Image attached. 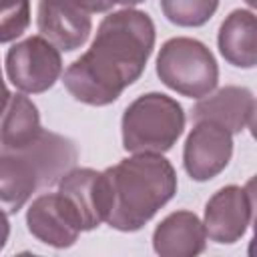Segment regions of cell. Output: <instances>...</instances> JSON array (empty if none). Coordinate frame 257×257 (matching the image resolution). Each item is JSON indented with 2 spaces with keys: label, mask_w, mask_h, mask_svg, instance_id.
<instances>
[{
  "label": "cell",
  "mask_w": 257,
  "mask_h": 257,
  "mask_svg": "<svg viewBox=\"0 0 257 257\" xmlns=\"http://www.w3.org/2000/svg\"><path fill=\"white\" fill-rule=\"evenodd\" d=\"M245 2H247V4H249V6H251V8H253V6H255V4H257V0H245Z\"/></svg>",
  "instance_id": "7402d4cb"
},
{
  "label": "cell",
  "mask_w": 257,
  "mask_h": 257,
  "mask_svg": "<svg viewBox=\"0 0 257 257\" xmlns=\"http://www.w3.org/2000/svg\"><path fill=\"white\" fill-rule=\"evenodd\" d=\"M8 96H10V92H8V88H6V82H4V78H2V70H0V110H2V106L6 104Z\"/></svg>",
  "instance_id": "ffe728a7"
},
{
  "label": "cell",
  "mask_w": 257,
  "mask_h": 257,
  "mask_svg": "<svg viewBox=\"0 0 257 257\" xmlns=\"http://www.w3.org/2000/svg\"><path fill=\"white\" fill-rule=\"evenodd\" d=\"M58 193L66 197L76 211L82 231H92L106 221L112 197L104 171L70 169L58 181Z\"/></svg>",
  "instance_id": "30bf717a"
},
{
  "label": "cell",
  "mask_w": 257,
  "mask_h": 257,
  "mask_svg": "<svg viewBox=\"0 0 257 257\" xmlns=\"http://www.w3.org/2000/svg\"><path fill=\"white\" fill-rule=\"evenodd\" d=\"M76 161V145L44 128L20 149H0V209L6 215L18 213L32 193L58 185Z\"/></svg>",
  "instance_id": "3957f363"
},
{
  "label": "cell",
  "mask_w": 257,
  "mask_h": 257,
  "mask_svg": "<svg viewBox=\"0 0 257 257\" xmlns=\"http://www.w3.org/2000/svg\"><path fill=\"white\" fill-rule=\"evenodd\" d=\"M42 131L36 104L24 94H10L0 110V149H20Z\"/></svg>",
  "instance_id": "9a60e30c"
},
{
  "label": "cell",
  "mask_w": 257,
  "mask_h": 257,
  "mask_svg": "<svg viewBox=\"0 0 257 257\" xmlns=\"http://www.w3.org/2000/svg\"><path fill=\"white\" fill-rule=\"evenodd\" d=\"M8 235H10V223H8V217H6V213L0 209V251L6 247Z\"/></svg>",
  "instance_id": "d6986e66"
},
{
  "label": "cell",
  "mask_w": 257,
  "mask_h": 257,
  "mask_svg": "<svg viewBox=\"0 0 257 257\" xmlns=\"http://www.w3.org/2000/svg\"><path fill=\"white\" fill-rule=\"evenodd\" d=\"M30 24V0H0V42H12Z\"/></svg>",
  "instance_id": "e0dca14e"
},
{
  "label": "cell",
  "mask_w": 257,
  "mask_h": 257,
  "mask_svg": "<svg viewBox=\"0 0 257 257\" xmlns=\"http://www.w3.org/2000/svg\"><path fill=\"white\" fill-rule=\"evenodd\" d=\"M191 118L211 120L231 135H237L255 124V96L245 86H223L215 94L199 98Z\"/></svg>",
  "instance_id": "7c38bea8"
},
{
  "label": "cell",
  "mask_w": 257,
  "mask_h": 257,
  "mask_svg": "<svg viewBox=\"0 0 257 257\" xmlns=\"http://www.w3.org/2000/svg\"><path fill=\"white\" fill-rule=\"evenodd\" d=\"M38 30L58 50L80 48L92 30L90 12L68 0H38Z\"/></svg>",
  "instance_id": "8fae6325"
},
{
  "label": "cell",
  "mask_w": 257,
  "mask_h": 257,
  "mask_svg": "<svg viewBox=\"0 0 257 257\" xmlns=\"http://www.w3.org/2000/svg\"><path fill=\"white\" fill-rule=\"evenodd\" d=\"M219 0H161L163 14L169 22L185 28L203 26L217 12Z\"/></svg>",
  "instance_id": "2e32d148"
},
{
  "label": "cell",
  "mask_w": 257,
  "mask_h": 257,
  "mask_svg": "<svg viewBox=\"0 0 257 257\" xmlns=\"http://www.w3.org/2000/svg\"><path fill=\"white\" fill-rule=\"evenodd\" d=\"M231 157L233 135L211 120H195L183 147V165L187 175L197 183L211 181L225 171Z\"/></svg>",
  "instance_id": "ba28073f"
},
{
  "label": "cell",
  "mask_w": 257,
  "mask_h": 257,
  "mask_svg": "<svg viewBox=\"0 0 257 257\" xmlns=\"http://www.w3.org/2000/svg\"><path fill=\"white\" fill-rule=\"evenodd\" d=\"M217 44L221 56L237 68L257 64V20L251 10H233L219 28Z\"/></svg>",
  "instance_id": "5bb4252c"
},
{
  "label": "cell",
  "mask_w": 257,
  "mask_h": 257,
  "mask_svg": "<svg viewBox=\"0 0 257 257\" xmlns=\"http://www.w3.org/2000/svg\"><path fill=\"white\" fill-rule=\"evenodd\" d=\"M26 227L40 243L54 249L72 247L82 233L76 211L60 193L38 195L26 211Z\"/></svg>",
  "instance_id": "9c48e42d"
},
{
  "label": "cell",
  "mask_w": 257,
  "mask_h": 257,
  "mask_svg": "<svg viewBox=\"0 0 257 257\" xmlns=\"http://www.w3.org/2000/svg\"><path fill=\"white\" fill-rule=\"evenodd\" d=\"M157 76L171 90L203 98L211 94L219 80V66L213 52L197 38H169L157 56Z\"/></svg>",
  "instance_id": "5b68a950"
},
{
  "label": "cell",
  "mask_w": 257,
  "mask_h": 257,
  "mask_svg": "<svg viewBox=\"0 0 257 257\" xmlns=\"http://www.w3.org/2000/svg\"><path fill=\"white\" fill-rule=\"evenodd\" d=\"M185 128L183 106L169 94L147 92L122 112V147L128 153L163 155L173 149Z\"/></svg>",
  "instance_id": "277c9868"
},
{
  "label": "cell",
  "mask_w": 257,
  "mask_h": 257,
  "mask_svg": "<svg viewBox=\"0 0 257 257\" xmlns=\"http://www.w3.org/2000/svg\"><path fill=\"white\" fill-rule=\"evenodd\" d=\"M155 48L153 18L122 8L102 18L90 48L62 74L66 90L84 104L106 106L145 72Z\"/></svg>",
  "instance_id": "6da1fadb"
},
{
  "label": "cell",
  "mask_w": 257,
  "mask_h": 257,
  "mask_svg": "<svg viewBox=\"0 0 257 257\" xmlns=\"http://www.w3.org/2000/svg\"><path fill=\"white\" fill-rule=\"evenodd\" d=\"M207 233L193 211L167 215L153 233V249L161 257H195L205 251Z\"/></svg>",
  "instance_id": "4fadbf2b"
},
{
  "label": "cell",
  "mask_w": 257,
  "mask_h": 257,
  "mask_svg": "<svg viewBox=\"0 0 257 257\" xmlns=\"http://www.w3.org/2000/svg\"><path fill=\"white\" fill-rule=\"evenodd\" d=\"M104 173L112 197L106 223L122 233L143 229L177 193V173L163 155L135 153Z\"/></svg>",
  "instance_id": "7a4b0ae2"
},
{
  "label": "cell",
  "mask_w": 257,
  "mask_h": 257,
  "mask_svg": "<svg viewBox=\"0 0 257 257\" xmlns=\"http://www.w3.org/2000/svg\"><path fill=\"white\" fill-rule=\"evenodd\" d=\"M253 207L255 193L251 181L247 187H221L205 205L203 227L207 237L221 245L237 243L253 221Z\"/></svg>",
  "instance_id": "52a82bcc"
},
{
  "label": "cell",
  "mask_w": 257,
  "mask_h": 257,
  "mask_svg": "<svg viewBox=\"0 0 257 257\" xmlns=\"http://www.w3.org/2000/svg\"><path fill=\"white\" fill-rule=\"evenodd\" d=\"M112 4H120V6H124V8H131V6H135V4H141V2H145V0H110Z\"/></svg>",
  "instance_id": "44dd1931"
},
{
  "label": "cell",
  "mask_w": 257,
  "mask_h": 257,
  "mask_svg": "<svg viewBox=\"0 0 257 257\" xmlns=\"http://www.w3.org/2000/svg\"><path fill=\"white\" fill-rule=\"evenodd\" d=\"M68 2L84 8L90 14H94V12H106V10L112 8V2L110 0H68Z\"/></svg>",
  "instance_id": "ac0fdd59"
},
{
  "label": "cell",
  "mask_w": 257,
  "mask_h": 257,
  "mask_svg": "<svg viewBox=\"0 0 257 257\" xmlns=\"http://www.w3.org/2000/svg\"><path fill=\"white\" fill-rule=\"evenodd\" d=\"M6 74L22 92H46L62 74L60 50L44 36H28L6 52Z\"/></svg>",
  "instance_id": "8992f818"
}]
</instances>
